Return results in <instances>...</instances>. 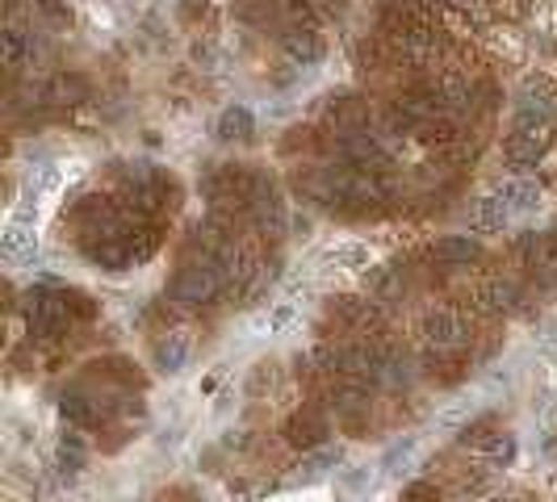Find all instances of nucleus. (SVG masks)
I'll list each match as a JSON object with an SVG mask.
<instances>
[{
    "label": "nucleus",
    "mask_w": 557,
    "mask_h": 502,
    "mask_svg": "<svg viewBox=\"0 0 557 502\" xmlns=\"http://www.w3.org/2000/svg\"><path fill=\"white\" fill-rule=\"evenodd\" d=\"M22 306H26L22 318H26V327H29V339H38V343H59L81 318L92 314V306L84 302L81 293L59 289V285H38V289H29Z\"/></svg>",
    "instance_id": "f257e3e1"
},
{
    "label": "nucleus",
    "mask_w": 557,
    "mask_h": 502,
    "mask_svg": "<svg viewBox=\"0 0 557 502\" xmlns=\"http://www.w3.org/2000/svg\"><path fill=\"white\" fill-rule=\"evenodd\" d=\"M168 298H172L176 306H189V310L214 306V302H226V280L210 255H197V260H185V264L172 273Z\"/></svg>",
    "instance_id": "f03ea898"
},
{
    "label": "nucleus",
    "mask_w": 557,
    "mask_h": 502,
    "mask_svg": "<svg viewBox=\"0 0 557 502\" xmlns=\"http://www.w3.org/2000/svg\"><path fill=\"white\" fill-rule=\"evenodd\" d=\"M470 335H474V314L466 306H428L419 314V343L436 356L461 352Z\"/></svg>",
    "instance_id": "7ed1b4c3"
},
{
    "label": "nucleus",
    "mask_w": 557,
    "mask_h": 502,
    "mask_svg": "<svg viewBox=\"0 0 557 502\" xmlns=\"http://www.w3.org/2000/svg\"><path fill=\"white\" fill-rule=\"evenodd\" d=\"M557 122V80L549 72H532L516 88V126Z\"/></svg>",
    "instance_id": "20e7f679"
},
{
    "label": "nucleus",
    "mask_w": 557,
    "mask_h": 502,
    "mask_svg": "<svg viewBox=\"0 0 557 502\" xmlns=\"http://www.w3.org/2000/svg\"><path fill=\"white\" fill-rule=\"evenodd\" d=\"M557 142V122H536V126H511V135L503 142V160L511 167H541Z\"/></svg>",
    "instance_id": "39448f33"
},
{
    "label": "nucleus",
    "mask_w": 557,
    "mask_h": 502,
    "mask_svg": "<svg viewBox=\"0 0 557 502\" xmlns=\"http://www.w3.org/2000/svg\"><path fill=\"white\" fill-rule=\"evenodd\" d=\"M478 51L491 59H503V63H524L529 55V34L516 22H491V26L478 34Z\"/></svg>",
    "instance_id": "423d86ee"
},
{
    "label": "nucleus",
    "mask_w": 557,
    "mask_h": 502,
    "mask_svg": "<svg viewBox=\"0 0 557 502\" xmlns=\"http://www.w3.org/2000/svg\"><path fill=\"white\" fill-rule=\"evenodd\" d=\"M373 264H377V251H373V243H361V239L335 243L319 260V268L327 277H361V273H373Z\"/></svg>",
    "instance_id": "0eeeda50"
},
{
    "label": "nucleus",
    "mask_w": 557,
    "mask_h": 502,
    "mask_svg": "<svg viewBox=\"0 0 557 502\" xmlns=\"http://www.w3.org/2000/svg\"><path fill=\"white\" fill-rule=\"evenodd\" d=\"M520 302V280L503 277V273H491V277H478L470 285V310L478 314H503Z\"/></svg>",
    "instance_id": "6e6552de"
},
{
    "label": "nucleus",
    "mask_w": 557,
    "mask_h": 502,
    "mask_svg": "<svg viewBox=\"0 0 557 502\" xmlns=\"http://www.w3.org/2000/svg\"><path fill=\"white\" fill-rule=\"evenodd\" d=\"M495 193L511 210V218H520V214H536L545 205L549 185L545 180H507V185H495Z\"/></svg>",
    "instance_id": "1a4fd4ad"
},
{
    "label": "nucleus",
    "mask_w": 557,
    "mask_h": 502,
    "mask_svg": "<svg viewBox=\"0 0 557 502\" xmlns=\"http://www.w3.org/2000/svg\"><path fill=\"white\" fill-rule=\"evenodd\" d=\"M332 436V423H327V415L323 411H298V415H289V423H285V440L294 448H314V444H323Z\"/></svg>",
    "instance_id": "9d476101"
},
{
    "label": "nucleus",
    "mask_w": 557,
    "mask_h": 502,
    "mask_svg": "<svg viewBox=\"0 0 557 502\" xmlns=\"http://www.w3.org/2000/svg\"><path fill=\"white\" fill-rule=\"evenodd\" d=\"M59 411H63L67 423H76V427H92V423H101V418L110 415V406H106L97 393L81 390V386L59 398Z\"/></svg>",
    "instance_id": "9b49d317"
},
{
    "label": "nucleus",
    "mask_w": 557,
    "mask_h": 502,
    "mask_svg": "<svg viewBox=\"0 0 557 502\" xmlns=\"http://www.w3.org/2000/svg\"><path fill=\"white\" fill-rule=\"evenodd\" d=\"M189 352H194V335L172 327L164 339H156V368L160 373H181L189 364Z\"/></svg>",
    "instance_id": "f8f14e48"
},
{
    "label": "nucleus",
    "mask_w": 557,
    "mask_h": 502,
    "mask_svg": "<svg viewBox=\"0 0 557 502\" xmlns=\"http://www.w3.org/2000/svg\"><path fill=\"white\" fill-rule=\"evenodd\" d=\"M281 47H285V55L294 59V63H319L323 59V34L314 26H294L281 34Z\"/></svg>",
    "instance_id": "ddd939ff"
},
{
    "label": "nucleus",
    "mask_w": 557,
    "mask_h": 502,
    "mask_svg": "<svg viewBox=\"0 0 557 502\" xmlns=\"http://www.w3.org/2000/svg\"><path fill=\"white\" fill-rule=\"evenodd\" d=\"M0 248H4V260H9V264H34V260H38V235H34V226L4 223Z\"/></svg>",
    "instance_id": "4468645a"
},
{
    "label": "nucleus",
    "mask_w": 557,
    "mask_h": 502,
    "mask_svg": "<svg viewBox=\"0 0 557 502\" xmlns=\"http://www.w3.org/2000/svg\"><path fill=\"white\" fill-rule=\"evenodd\" d=\"M344 461V452L339 448H319V452H310L302 465H294L289 477H285V486H314L319 477H327Z\"/></svg>",
    "instance_id": "2eb2a0df"
},
{
    "label": "nucleus",
    "mask_w": 557,
    "mask_h": 502,
    "mask_svg": "<svg viewBox=\"0 0 557 502\" xmlns=\"http://www.w3.org/2000/svg\"><path fill=\"white\" fill-rule=\"evenodd\" d=\"M511 226V210L499 201V193L491 189V193H482L474 201V230L478 235H499Z\"/></svg>",
    "instance_id": "dca6fc26"
},
{
    "label": "nucleus",
    "mask_w": 557,
    "mask_h": 502,
    "mask_svg": "<svg viewBox=\"0 0 557 502\" xmlns=\"http://www.w3.org/2000/svg\"><path fill=\"white\" fill-rule=\"evenodd\" d=\"M251 135H256V117H251V110H244V105L223 110V117H219V139L223 142H251Z\"/></svg>",
    "instance_id": "f3484780"
},
{
    "label": "nucleus",
    "mask_w": 557,
    "mask_h": 502,
    "mask_svg": "<svg viewBox=\"0 0 557 502\" xmlns=\"http://www.w3.org/2000/svg\"><path fill=\"white\" fill-rule=\"evenodd\" d=\"M84 97H88V84L81 76H59L47 88V101H55V105H72V101H84Z\"/></svg>",
    "instance_id": "a211bd4d"
},
{
    "label": "nucleus",
    "mask_w": 557,
    "mask_h": 502,
    "mask_svg": "<svg viewBox=\"0 0 557 502\" xmlns=\"http://www.w3.org/2000/svg\"><path fill=\"white\" fill-rule=\"evenodd\" d=\"M436 260H453V264H470L478 255V243L474 239H441L436 248H432Z\"/></svg>",
    "instance_id": "6ab92c4d"
},
{
    "label": "nucleus",
    "mask_w": 557,
    "mask_h": 502,
    "mask_svg": "<svg viewBox=\"0 0 557 502\" xmlns=\"http://www.w3.org/2000/svg\"><path fill=\"white\" fill-rule=\"evenodd\" d=\"M29 13L51 22V26H72V9L63 0H29Z\"/></svg>",
    "instance_id": "aec40b11"
},
{
    "label": "nucleus",
    "mask_w": 557,
    "mask_h": 502,
    "mask_svg": "<svg viewBox=\"0 0 557 502\" xmlns=\"http://www.w3.org/2000/svg\"><path fill=\"white\" fill-rule=\"evenodd\" d=\"M403 502H441V494H436V486H432V481H416V486L403 494Z\"/></svg>",
    "instance_id": "412c9836"
},
{
    "label": "nucleus",
    "mask_w": 557,
    "mask_h": 502,
    "mask_svg": "<svg viewBox=\"0 0 557 502\" xmlns=\"http://www.w3.org/2000/svg\"><path fill=\"white\" fill-rule=\"evenodd\" d=\"M294 327V306H281V310H273V323H269V331L273 335H281V331H289Z\"/></svg>",
    "instance_id": "4be33fe9"
},
{
    "label": "nucleus",
    "mask_w": 557,
    "mask_h": 502,
    "mask_svg": "<svg viewBox=\"0 0 557 502\" xmlns=\"http://www.w3.org/2000/svg\"><path fill=\"white\" fill-rule=\"evenodd\" d=\"M411 448H416V440H411V436H407V440H403V444H394L391 448V456H386V469H398V461H407V456H411Z\"/></svg>",
    "instance_id": "5701e85b"
}]
</instances>
